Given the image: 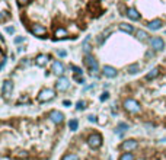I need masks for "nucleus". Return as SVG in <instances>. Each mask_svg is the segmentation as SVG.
<instances>
[{
  "instance_id": "obj_1",
  "label": "nucleus",
  "mask_w": 166,
  "mask_h": 160,
  "mask_svg": "<svg viewBox=\"0 0 166 160\" xmlns=\"http://www.w3.org/2000/svg\"><path fill=\"white\" fill-rule=\"evenodd\" d=\"M54 96H55V93H54L52 89H42L40 92V95H38V101L40 102H47V101L54 99Z\"/></svg>"
},
{
  "instance_id": "obj_2",
  "label": "nucleus",
  "mask_w": 166,
  "mask_h": 160,
  "mask_svg": "<svg viewBox=\"0 0 166 160\" xmlns=\"http://www.w3.org/2000/svg\"><path fill=\"white\" fill-rule=\"evenodd\" d=\"M87 144L92 147V149H98L102 146V137L101 134H92L89 138H87Z\"/></svg>"
},
{
  "instance_id": "obj_3",
  "label": "nucleus",
  "mask_w": 166,
  "mask_h": 160,
  "mask_svg": "<svg viewBox=\"0 0 166 160\" xmlns=\"http://www.w3.org/2000/svg\"><path fill=\"white\" fill-rule=\"evenodd\" d=\"M124 108L128 111V112H134V114L140 111V105H138L137 101H134V99H125Z\"/></svg>"
},
{
  "instance_id": "obj_4",
  "label": "nucleus",
  "mask_w": 166,
  "mask_h": 160,
  "mask_svg": "<svg viewBox=\"0 0 166 160\" xmlns=\"http://www.w3.org/2000/svg\"><path fill=\"white\" fill-rule=\"evenodd\" d=\"M84 63H86V66L90 69L92 74L98 72V63H96V60H95L90 54H86V57H84Z\"/></svg>"
},
{
  "instance_id": "obj_5",
  "label": "nucleus",
  "mask_w": 166,
  "mask_h": 160,
  "mask_svg": "<svg viewBox=\"0 0 166 160\" xmlns=\"http://www.w3.org/2000/svg\"><path fill=\"white\" fill-rule=\"evenodd\" d=\"M69 86H70V80L67 79V77H60V79L55 81V89H57L58 92H64V90H67Z\"/></svg>"
},
{
  "instance_id": "obj_6",
  "label": "nucleus",
  "mask_w": 166,
  "mask_h": 160,
  "mask_svg": "<svg viewBox=\"0 0 166 160\" xmlns=\"http://www.w3.org/2000/svg\"><path fill=\"white\" fill-rule=\"evenodd\" d=\"M12 90H13V83L10 80H4L3 81V86H1V93H3V98H9L12 95Z\"/></svg>"
},
{
  "instance_id": "obj_7",
  "label": "nucleus",
  "mask_w": 166,
  "mask_h": 160,
  "mask_svg": "<svg viewBox=\"0 0 166 160\" xmlns=\"http://www.w3.org/2000/svg\"><path fill=\"white\" fill-rule=\"evenodd\" d=\"M150 45H152V48H155L156 51H160V50L165 48V42H163L162 38H159V37L152 38V40H150Z\"/></svg>"
},
{
  "instance_id": "obj_8",
  "label": "nucleus",
  "mask_w": 166,
  "mask_h": 160,
  "mask_svg": "<svg viewBox=\"0 0 166 160\" xmlns=\"http://www.w3.org/2000/svg\"><path fill=\"white\" fill-rule=\"evenodd\" d=\"M137 146H138V143H137L135 140H127V141H124V143L121 144V149H123L124 152H131V150L137 149Z\"/></svg>"
},
{
  "instance_id": "obj_9",
  "label": "nucleus",
  "mask_w": 166,
  "mask_h": 160,
  "mask_svg": "<svg viewBox=\"0 0 166 160\" xmlns=\"http://www.w3.org/2000/svg\"><path fill=\"white\" fill-rule=\"evenodd\" d=\"M50 120L52 121L54 124H61L63 120H64V115L61 112H58V111H51L50 112Z\"/></svg>"
},
{
  "instance_id": "obj_10",
  "label": "nucleus",
  "mask_w": 166,
  "mask_h": 160,
  "mask_svg": "<svg viewBox=\"0 0 166 160\" xmlns=\"http://www.w3.org/2000/svg\"><path fill=\"white\" fill-rule=\"evenodd\" d=\"M102 73H104L106 77L112 79V77H115V76H117V69H114L112 66H104V69H102Z\"/></svg>"
},
{
  "instance_id": "obj_11",
  "label": "nucleus",
  "mask_w": 166,
  "mask_h": 160,
  "mask_svg": "<svg viewBox=\"0 0 166 160\" xmlns=\"http://www.w3.org/2000/svg\"><path fill=\"white\" fill-rule=\"evenodd\" d=\"M48 60H50L48 55H45V54H40V55H37V58H35V64L40 66V67H42V66H45V64L48 63Z\"/></svg>"
},
{
  "instance_id": "obj_12",
  "label": "nucleus",
  "mask_w": 166,
  "mask_h": 160,
  "mask_svg": "<svg viewBox=\"0 0 166 160\" xmlns=\"http://www.w3.org/2000/svg\"><path fill=\"white\" fill-rule=\"evenodd\" d=\"M127 16H128L131 21H138V19H140V13H138L134 7H130V9L127 10Z\"/></svg>"
},
{
  "instance_id": "obj_13",
  "label": "nucleus",
  "mask_w": 166,
  "mask_h": 160,
  "mask_svg": "<svg viewBox=\"0 0 166 160\" xmlns=\"http://www.w3.org/2000/svg\"><path fill=\"white\" fill-rule=\"evenodd\" d=\"M162 25H163V22H162L160 19H155V21H150V22H149V28H150L152 31H157V29H160Z\"/></svg>"
},
{
  "instance_id": "obj_14",
  "label": "nucleus",
  "mask_w": 166,
  "mask_h": 160,
  "mask_svg": "<svg viewBox=\"0 0 166 160\" xmlns=\"http://www.w3.org/2000/svg\"><path fill=\"white\" fill-rule=\"evenodd\" d=\"M52 72L55 74H63L64 73V66L60 63V61H54L52 63Z\"/></svg>"
},
{
  "instance_id": "obj_15",
  "label": "nucleus",
  "mask_w": 166,
  "mask_h": 160,
  "mask_svg": "<svg viewBox=\"0 0 166 160\" xmlns=\"http://www.w3.org/2000/svg\"><path fill=\"white\" fill-rule=\"evenodd\" d=\"M31 32H32L34 35H40V37H42V35L47 34V29H45L44 26H41V25H35V26L31 29Z\"/></svg>"
},
{
  "instance_id": "obj_16",
  "label": "nucleus",
  "mask_w": 166,
  "mask_h": 160,
  "mask_svg": "<svg viewBox=\"0 0 166 160\" xmlns=\"http://www.w3.org/2000/svg\"><path fill=\"white\" fill-rule=\"evenodd\" d=\"M120 29L124 31V32H127V34H131V32L134 31L133 25H128V23H120Z\"/></svg>"
},
{
  "instance_id": "obj_17",
  "label": "nucleus",
  "mask_w": 166,
  "mask_h": 160,
  "mask_svg": "<svg viewBox=\"0 0 166 160\" xmlns=\"http://www.w3.org/2000/svg\"><path fill=\"white\" fill-rule=\"evenodd\" d=\"M135 35H137V40H140V41H146L147 40V37H149L146 31H137Z\"/></svg>"
},
{
  "instance_id": "obj_18",
  "label": "nucleus",
  "mask_w": 166,
  "mask_h": 160,
  "mask_svg": "<svg viewBox=\"0 0 166 160\" xmlns=\"http://www.w3.org/2000/svg\"><path fill=\"white\" fill-rule=\"evenodd\" d=\"M128 130V125L125 124V122H120L118 125H117V131L120 132V134H123L124 131H127Z\"/></svg>"
},
{
  "instance_id": "obj_19",
  "label": "nucleus",
  "mask_w": 166,
  "mask_h": 160,
  "mask_svg": "<svg viewBox=\"0 0 166 160\" xmlns=\"http://www.w3.org/2000/svg\"><path fill=\"white\" fill-rule=\"evenodd\" d=\"M157 74H159V69H153L152 72H149V73H147V76H146V79H147V80H150V79H155V77H156Z\"/></svg>"
},
{
  "instance_id": "obj_20",
  "label": "nucleus",
  "mask_w": 166,
  "mask_h": 160,
  "mask_svg": "<svg viewBox=\"0 0 166 160\" xmlns=\"http://www.w3.org/2000/svg\"><path fill=\"white\" fill-rule=\"evenodd\" d=\"M127 72H128L130 74H135V73L138 72V64H131V66H128Z\"/></svg>"
},
{
  "instance_id": "obj_21",
  "label": "nucleus",
  "mask_w": 166,
  "mask_h": 160,
  "mask_svg": "<svg viewBox=\"0 0 166 160\" xmlns=\"http://www.w3.org/2000/svg\"><path fill=\"white\" fill-rule=\"evenodd\" d=\"M77 125H79L77 120H72L70 122H69V128H70L72 131H76V130H77Z\"/></svg>"
},
{
  "instance_id": "obj_22",
  "label": "nucleus",
  "mask_w": 166,
  "mask_h": 160,
  "mask_svg": "<svg viewBox=\"0 0 166 160\" xmlns=\"http://www.w3.org/2000/svg\"><path fill=\"white\" fill-rule=\"evenodd\" d=\"M120 160H134V156H133V153H130V152H125L124 154L120 157Z\"/></svg>"
},
{
  "instance_id": "obj_23",
  "label": "nucleus",
  "mask_w": 166,
  "mask_h": 160,
  "mask_svg": "<svg viewBox=\"0 0 166 160\" xmlns=\"http://www.w3.org/2000/svg\"><path fill=\"white\" fill-rule=\"evenodd\" d=\"M66 35H67V31L63 29V28H60V29L55 31V37H58V38H63V37H66Z\"/></svg>"
},
{
  "instance_id": "obj_24",
  "label": "nucleus",
  "mask_w": 166,
  "mask_h": 160,
  "mask_svg": "<svg viewBox=\"0 0 166 160\" xmlns=\"http://www.w3.org/2000/svg\"><path fill=\"white\" fill-rule=\"evenodd\" d=\"M90 50H92V47L89 45V42H87V40L83 41V51L86 52V54H89L90 52Z\"/></svg>"
},
{
  "instance_id": "obj_25",
  "label": "nucleus",
  "mask_w": 166,
  "mask_h": 160,
  "mask_svg": "<svg viewBox=\"0 0 166 160\" xmlns=\"http://www.w3.org/2000/svg\"><path fill=\"white\" fill-rule=\"evenodd\" d=\"M61 160H79V157L76 156V154H73V153H70V154H66L64 157Z\"/></svg>"
},
{
  "instance_id": "obj_26",
  "label": "nucleus",
  "mask_w": 166,
  "mask_h": 160,
  "mask_svg": "<svg viewBox=\"0 0 166 160\" xmlns=\"http://www.w3.org/2000/svg\"><path fill=\"white\" fill-rule=\"evenodd\" d=\"M72 69H73V72H74V74H76V76H79V74H82V73H83L82 70H80L79 67H76V66H73Z\"/></svg>"
},
{
  "instance_id": "obj_27",
  "label": "nucleus",
  "mask_w": 166,
  "mask_h": 160,
  "mask_svg": "<svg viewBox=\"0 0 166 160\" xmlns=\"http://www.w3.org/2000/svg\"><path fill=\"white\" fill-rule=\"evenodd\" d=\"M76 108H77L79 111H80V109H83V108H84V102H82V101H80V102H77V105H76Z\"/></svg>"
},
{
  "instance_id": "obj_28",
  "label": "nucleus",
  "mask_w": 166,
  "mask_h": 160,
  "mask_svg": "<svg viewBox=\"0 0 166 160\" xmlns=\"http://www.w3.org/2000/svg\"><path fill=\"white\" fill-rule=\"evenodd\" d=\"M6 32H7V34H13V32H15V28H13V26H7V28H6Z\"/></svg>"
},
{
  "instance_id": "obj_29",
  "label": "nucleus",
  "mask_w": 166,
  "mask_h": 160,
  "mask_svg": "<svg viewBox=\"0 0 166 160\" xmlns=\"http://www.w3.org/2000/svg\"><path fill=\"white\" fill-rule=\"evenodd\" d=\"M108 96H109V93H108V92H105V93L101 96V101H106V99H108Z\"/></svg>"
},
{
  "instance_id": "obj_30",
  "label": "nucleus",
  "mask_w": 166,
  "mask_h": 160,
  "mask_svg": "<svg viewBox=\"0 0 166 160\" xmlns=\"http://www.w3.org/2000/svg\"><path fill=\"white\" fill-rule=\"evenodd\" d=\"M6 18H7V13H6V12H1V22H3V23H4Z\"/></svg>"
},
{
  "instance_id": "obj_31",
  "label": "nucleus",
  "mask_w": 166,
  "mask_h": 160,
  "mask_svg": "<svg viewBox=\"0 0 166 160\" xmlns=\"http://www.w3.org/2000/svg\"><path fill=\"white\" fill-rule=\"evenodd\" d=\"M87 120L90 121V122H95V121H96V117H95V115H89V117H87Z\"/></svg>"
},
{
  "instance_id": "obj_32",
  "label": "nucleus",
  "mask_w": 166,
  "mask_h": 160,
  "mask_svg": "<svg viewBox=\"0 0 166 160\" xmlns=\"http://www.w3.org/2000/svg\"><path fill=\"white\" fill-rule=\"evenodd\" d=\"M22 41H23V38H22V37H18V38H15V42H16V44H19V42H22Z\"/></svg>"
},
{
  "instance_id": "obj_33",
  "label": "nucleus",
  "mask_w": 166,
  "mask_h": 160,
  "mask_svg": "<svg viewBox=\"0 0 166 160\" xmlns=\"http://www.w3.org/2000/svg\"><path fill=\"white\" fill-rule=\"evenodd\" d=\"M28 1H29V0H18V3H19V4H26Z\"/></svg>"
},
{
  "instance_id": "obj_34",
  "label": "nucleus",
  "mask_w": 166,
  "mask_h": 160,
  "mask_svg": "<svg viewBox=\"0 0 166 160\" xmlns=\"http://www.w3.org/2000/svg\"><path fill=\"white\" fill-rule=\"evenodd\" d=\"M58 55H60V57H64V55H66V51H58Z\"/></svg>"
}]
</instances>
